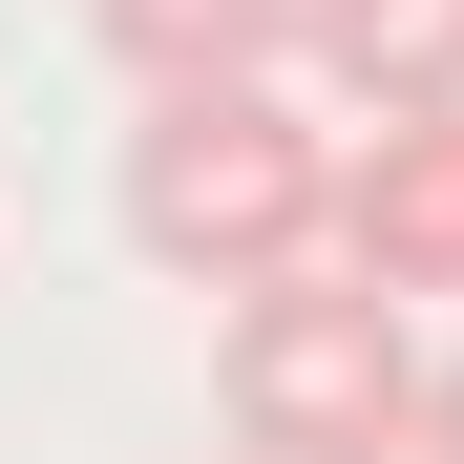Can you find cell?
Wrapping results in <instances>:
<instances>
[{
	"label": "cell",
	"instance_id": "52a82bcc",
	"mask_svg": "<svg viewBox=\"0 0 464 464\" xmlns=\"http://www.w3.org/2000/svg\"><path fill=\"white\" fill-rule=\"evenodd\" d=\"M211 464H254V443H211Z\"/></svg>",
	"mask_w": 464,
	"mask_h": 464
},
{
	"label": "cell",
	"instance_id": "6da1fadb",
	"mask_svg": "<svg viewBox=\"0 0 464 464\" xmlns=\"http://www.w3.org/2000/svg\"><path fill=\"white\" fill-rule=\"evenodd\" d=\"M127 254L190 275V295H254L295 254H338V127L275 85V63H232V85H148L127 127Z\"/></svg>",
	"mask_w": 464,
	"mask_h": 464
},
{
	"label": "cell",
	"instance_id": "7a4b0ae2",
	"mask_svg": "<svg viewBox=\"0 0 464 464\" xmlns=\"http://www.w3.org/2000/svg\"><path fill=\"white\" fill-rule=\"evenodd\" d=\"M211 401L254 464H401L422 443V295H380L359 254H295L232 295L211 338Z\"/></svg>",
	"mask_w": 464,
	"mask_h": 464
},
{
	"label": "cell",
	"instance_id": "277c9868",
	"mask_svg": "<svg viewBox=\"0 0 464 464\" xmlns=\"http://www.w3.org/2000/svg\"><path fill=\"white\" fill-rule=\"evenodd\" d=\"M295 63H317L359 127H401V106H464V0H295Z\"/></svg>",
	"mask_w": 464,
	"mask_h": 464
},
{
	"label": "cell",
	"instance_id": "5b68a950",
	"mask_svg": "<svg viewBox=\"0 0 464 464\" xmlns=\"http://www.w3.org/2000/svg\"><path fill=\"white\" fill-rule=\"evenodd\" d=\"M85 43L127 85H232V63H295V0H85Z\"/></svg>",
	"mask_w": 464,
	"mask_h": 464
},
{
	"label": "cell",
	"instance_id": "8992f818",
	"mask_svg": "<svg viewBox=\"0 0 464 464\" xmlns=\"http://www.w3.org/2000/svg\"><path fill=\"white\" fill-rule=\"evenodd\" d=\"M401 464H464V359H422V443Z\"/></svg>",
	"mask_w": 464,
	"mask_h": 464
},
{
	"label": "cell",
	"instance_id": "3957f363",
	"mask_svg": "<svg viewBox=\"0 0 464 464\" xmlns=\"http://www.w3.org/2000/svg\"><path fill=\"white\" fill-rule=\"evenodd\" d=\"M338 254H359L380 295H464V106L359 127V169H338Z\"/></svg>",
	"mask_w": 464,
	"mask_h": 464
}]
</instances>
